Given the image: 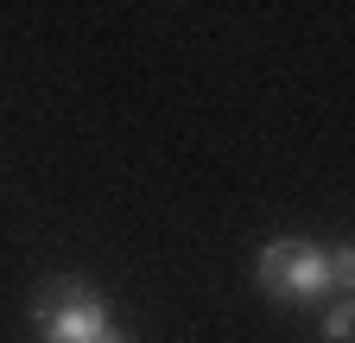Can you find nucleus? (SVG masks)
I'll return each mask as SVG.
<instances>
[{
    "instance_id": "4",
    "label": "nucleus",
    "mask_w": 355,
    "mask_h": 343,
    "mask_svg": "<svg viewBox=\"0 0 355 343\" xmlns=\"http://www.w3.org/2000/svg\"><path fill=\"white\" fill-rule=\"evenodd\" d=\"M330 292H355V248H330Z\"/></svg>"
},
{
    "instance_id": "5",
    "label": "nucleus",
    "mask_w": 355,
    "mask_h": 343,
    "mask_svg": "<svg viewBox=\"0 0 355 343\" xmlns=\"http://www.w3.org/2000/svg\"><path fill=\"white\" fill-rule=\"evenodd\" d=\"M89 343H133V337H127V331H114V324H108V331H102V337H89Z\"/></svg>"
},
{
    "instance_id": "2",
    "label": "nucleus",
    "mask_w": 355,
    "mask_h": 343,
    "mask_svg": "<svg viewBox=\"0 0 355 343\" xmlns=\"http://www.w3.org/2000/svg\"><path fill=\"white\" fill-rule=\"evenodd\" d=\"M32 324L44 343H89L114 324V312H108V292H89L83 280H44L32 299Z\"/></svg>"
},
{
    "instance_id": "1",
    "label": "nucleus",
    "mask_w": 355,
    "mask_h": 343,
    "mask_svg": "<svg viewBox=\"0 0 355 343\" xmlns=\"http://www.w3.org/2000/svg\"><path fill=\"white\" fill-rule=\"evenodd\" d=\"M260 286H266V299H279V306L336 299L330 292V254L318 242H298V235H273L260 248Z\"/></svg>"
},
{
    "instance_id": "3",
    "label": "nucleus",
    "mask_w": 355,
    "mask_h": 343,
    "mask_svg": "<svg viewBox=\"0 0 355 343\" xmlns=\"http://www.w3.org/2000/svg\"><path fill=\"white\" fill-rule=\"evenodd\" d=\"M349 324H355V292H336L324 318V343H349Z\"/></svg>"
}]
</instances>
